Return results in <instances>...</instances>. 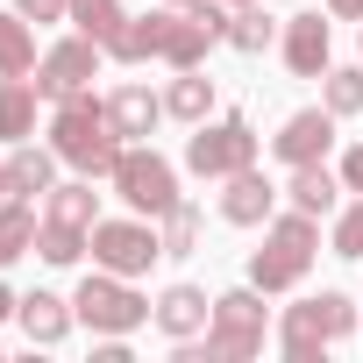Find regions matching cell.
<instances>
[{
    "mask_svg": "<svg viewBox=\"0 0 363 363\" xmlns=\"http://www.w3.org/2000/svg\"><path fill=\"white\" fill-rule=\"evenodd\" d=\"M36 22L22 8H0V79H36Z\"/></svg>",
    "mask_w": 363,
    "mask_h": 363,
    "instance_id": "cell-18",
    "label": "cell"
},
{
    "mask_svg": "<svg viewBox=\"0 0 363 363\" xmlns=\"http://www.w3.org/2000/svg\"><path fill=\"white\" fill-rule=\"evenodd\" d=\"M8 193H15V186H8V157H0V200H8Z\"/></svg>",
    "mask_w": 363,
    "mask_h": 363,
    "instance_id": "cell-34",
    "label": "cell"
},
{
    "mask_svg": "<svg viewBox=\"0 0 363 363\" xmlns=\"http://www.w3.org/2000/svg\"><path fill=\"white\" fill-rule=\"evenodd\" d=\"M328 22H363V0H320Z\"/></svg>",
    "mask_w": 363,
    "mask_h": 363,
    "instance_id": "cell-32",
    "label": "cell"
},
{
    "mask_svg": "<svg viewBox=\"0 0 363 363\" xmlns=\"http://www.w3.org/2000/svg\"><path fill=\"white\" fill-rule=\"evenodd\" d=\"M264 299L271 292H257V285L221 292L207 335L178 342V363H250V356H264Z\"/></svg>",
    "mask_w": 363,
    "mask_h": 363,
    "instance_id": "cell-2",
    "label": "cell"
},
{
    "mask_svg": "<svg viewBox=\"0 0 363 363\" xmlns=\"http://www.w3.org/2000/svg\"><path fill=\"white\" fill-rule=\"evenodd\" d=\"M278 50H285L292 79H320V72L335 65V29L320 22V8H299V15L278 29Z\"/></svg>",
    "mask_w": 363,
    "mask_h": 363,
    "instance_id": "cell-10",
    "label": "cell"
},
{
    "mask_svg": "<svg viewBox=\"0 0 363 363\" xmlns=\"http://www.w3.org/2000/svg\"><path fill=\"white\" fill-rule=\"evenodd\" d=\"M36 100H43L36 79H0V143L8 150L36 135Z\"/></svg>",
    "mask_w": 363,
    "mask_h": 363,
    "instance_id": "cell-21",
    "label": "cell"
},
{
    "mask_svg": "<svg viewBox=\"0 0 363 363\" xmlns=\"http://www.w3.org/2000/svg\"><path fill=\"white\" fill-rule=\"evenodd\" d=\"M93 264L100 271H114V278H150L157 264H164V235H157V221L150 214H100L93 221Z\"/></svg>",
    "mask_w": 363,
    "mask_h": 363,
    "instance_id": "cell-8",
    "label": "cell"
},
{
    "mask_svg": "<svg viewBox=\"0 0 363 363\" xmlns=\"http://www.w3.org/2000/svg\"><path fill=\"white\" fill-rule=\"evenodd\" d=\"M0 356H8V349H0Z\"/></svg>",
    "mask_w": 363,
    "mask_h": 363,
    "instance_id": "cell-37",
    "label": "cell"
},
{
    "mask_svg": "<svg viewBox=\"0 0 363 363\" xmlns=\"http://www.w3.org/2000/svg\"><path fill=\"white\" fill-rule=\"evenodd\" d=\"M342 171H328V164H292V186H285V207H299V214H313V221H328L335 207H342Z\"/></svg>",
    "mask_w": 363,
    "mask_h": 363,
    "instance_id": "cell-15",
    "label": "cell"
},
{
    "mask_svg": "<svg viewBox=\"0 0 363 363\" xmlns=\"http://www.w3.org/2000/svg\"><path fill=\"white\" fill-rule=\"evenodd\" d=\"M15 313H22V299H15V285H8V278H0V320H15Z\"/></svg>",
    "mask_w": 363,
    "mask_h": 363,
    "instance_id": "cell-33",
    "label": "cell"
},
{
    "mask_svg": "<svg viewBox=\"0 0 363 363\" xmlns=\"http://www.w3.org/2000/svg\"><path fill=\"white\" fill-rule=\"evenodd\" d=\"M72 306H79V328H93V335H135L150 313H157V299H143L135 292V278H114V271H86V285L72 292Z\"/></svg>",
    "mask_w": 363,
    "mask_h": 363,
    "instance_id": "cell-7",
    "label": "cell"
},
{
    "mask_svg": "<svg viewBox=\"0 0 363 363\" xmlns=\"http://www.w3.org/2000/svg\"><path fill=\"white\" fill-rule=\"evenodd\" d=\"M65 22H72L79 36H93V43H114V36H121V22H128V8H121V0H72Z\"/></svg>",
    "mask_w": 363,
    "mask_h": 363,
    "instance_id": "cell-26",
    "label": "cell"
},
{
    "mask_svg": "<svg viewBox=\"0 0 363 363\" xmlns=\"http://www.w3.org/2000/svg\"><path fill=\"white\" fill-rule=\"evenodd\" d=\"M164 114L171 121H186V128H200L207 114H214V79L193 65V72H178L171 86H164Z\"/></svg>",
    "mask_w": 363,
    "mask_h": 363,
    "instance_id": "cell-22",
    "label": "cell"
},
{
    "mask_svg": "<svg viewBox=\"0 0 363 363\" xmlns=\"http://www.w3.org/2000/svg\"><path fill=\"white\" fill-rule=\"evenodd\" d=\"M50 150H57L72 171H86V178H107V171H114L121 135H114V114H107V100H100L93 86L50 100Z\"/></svg>",
    "mask_w": 363,
    "mask_h": 363,
    "instance_id": "cell-1",
    "label": "cell"
},
{
    "mask_svg": "<svg viewBox=\"0 0 363 363\" xmlns=\"http://www.w3.org/2000/svg\"><path fill=\"white\" fill-rule=\"evenodd\" d=\"M86 250H93V228H65V221H43V235H36V257H43V264H57V271H72Z\"/></svg>",
    "mask_w": 363,
    "mask_h": 363,
    "instance_id": "cell-28",
    "label": "cell"
},
{
    "mask_svg": "<svg viewBox=\"0 0 363 363\" xmlns=\"http://www.w3.org/2000/svg\"><path fill=\"white\" fill-rule=\"evenodd\" d=\"M107 186H114V200L128 207V214H171L178 200V164L171 157H157L150 143H121V157H114V171H107Z\"/></svg>",
    "mask_w": 363,
    "mask_h": 363,
    "instance_id": "cell-5",
    "label": "cell"
},
{
    "mask_svg": "<svg viewBox=\"0 0 363 363\" xmlns=\"http://www.w3.org/2000/svg\"><path fill=\"white\" fill-rule=\"evenodd\" d=\"M278 186H271V171H235V178H221V221H235V228H264L271 214H278Z\"/></svg>",
    "mask_w": 363,
    "mask_h": 363,
    "instance_id": "cell-12",
    "label": "cell"
},
{
    "mask_svg": "<svg viewBox=\"0 0 363 363\" xmlns=\"http://www.w3.org/2000/svg\"><path fill=\"white\" fill-rule=\"evenodd\" d=\"M342 186H349V193H363V143H349V150H342Z\"/></svg>",
    "mask_w": 363,
    "mask_h": 363,
    "instance_id": "cell-31",
    "label": "cell"
},
{
    "mask_svg": "<svg viewBox=\"0 0 363 363\" xmlns=\"http://www.w3.org/2000/svg\"><path fill=\"white\" fill-rule=\"evenodd\" d=\"M356 43H363V36H356Z\"/></svg>",
    "mask_w": 363,
    "mask_h": 363,
    "instance_id": "cell-38",
    "label": "cell"
},
{
    "mask_svg": "<svg viewBox=\"0 0 363 363\" xmlns=\"http://www.w3.org/2000/svg\"><path fill=\"white\" fill-rule=\"evenodd\" d=\"M356 328H363V313L349 306V292H306L299 306H285L278 349H285V363H320L328 342H342V335H356Z\"/></svg>",
    "mask_w": 363,
    "mask_h": 363,
    "instance_id": "cell-4",
    "label": "cell"
},
{
    "mask_svg": "<svg viewBox=\"0 0 363 363\" xmlns=\"http://www.w3.org/2000/svg\"><path fill=\"white\" fill-rule=\"evenodd\" d=\"M36 235H43L36 207H29L22 193H8V200H0V271H8V264H22V257L36 250Z\"/></svg>",
    "mask_w": 363,
    "mask_h": 363,
    "instance_id": "cell-20",
    "label": "cell"
},
{
    "mask_svg": "<svg viewBox=\"0 0 363 363\" xmlns=\"http://www.w3.org/2000/svg\"><path fill=\"white\" fill-rule=\"evenodd\" d=\"M164 8H193V0H164Z\"/></svg>",
    "mask_w": 363,
    "mask_h": 363,
    "instance_id": "cell-35",
    "label": "cell"
},
{
    "mask_svg": "<svg viewBox=\"0 0 363 363\" xmlns=\"http://www.w3.org/2000/svg\"><path fill=\"white\" fill-rule=\"evenodd\" d=\"M320 107H328L335 121L363 114V65H328V72H320Z\"/></svg>",
    "mask_w": 363,
    "mask_h": 363,
    "instance_id": "cell-25",
    "label": "cell"
},
{
    "mask_svg": "<svg viewBox=\"0 0 363 363\" xmlns=\"http://www.w3.org/2000/svg\"><path fill=\"white\" fill-rule=\"evenodd\" d=\"M15 8H22L29 22H65V8H72V0H15Z\"/></svg>",
    "mask_w": 363,
    "mask_h": 363,
    "instance_id": "cell-30",
    "label": "cell"
},
{
    "mask_svg": "<svg viewBox=\"0 0 363 363\" xmlns=\"http://www.w3.org/2000/svg\"><path fill=\"white\" fill-rule=\"evenodd\" d=\"M313 257H320V221L285 207V214L264 221V250L250 257V285L257 292H292V285H306Z\"/></svg>",
    "mask_w": 363,
    "mask_h": 363,
    "instance_id": "cell-3",
    "label": "cell"
},
{
    "mask_svg": "<svg viewBox=\"0 0 363 363\" xmlns=\"http://www.w3.org/2000/svg\"><path fill=\"white\" fill-rule=\"evenodd\" d=\"M328 250H335V257H349V264H363V193H356L349 207H335V228H328Z\"/></svg>",
    "mask_w": 363,
    "mask_h": 363,
    "instance_id": "cell-29",
    "label": "cell"
},
{
    "mask_svg": "<svg viewBox=\"0 0 363 363\" xmlns=\"http://www.w3.org/2000/svg\"><path fill=\"white\" fill-rule=\"evenodd\" d=\"M228 8H242V0H228Z\"/></svg>",
    "mask_w": 363,
    "mask_h": 363,
    "instance_id": "cell-36",
    "label": "cell"
},
{
    "mask_svg": "<svg viewBox=\"0 0 363 363\" xmlns=\"http://www.w3.org/2000/svg\"><path fill=\"white\" fill-rule=\"evenodd\" d=\"M150 320H157L171 342H193V335H207V320H214V299H207L200 285H164Z\"/></svg>",
    "mask_w": 363,
    "mask_h": 363,
    "instance_id": "cell-13",
    "label": "cell"
},
{
    "mask_svg": "<svg viewBox=\"0 0 363 363\" xmlns=\"http://www.w3.org/2000/svg\"><path fill=\"white\" fill-rule=\"evenodd\" d=\"M328 150H335V114H328V107H299V114H285V128L271 135V157H278V164H328Z\"/></svg>",
    "mask_w": 363,
    "mask_h": 363,
    "instance_id": "cell-11",
    "label": "cell"
},
{
    "mask_svg": "<svg viewBox=\"0 0 363 363\" xmlns=\"http://www.w3.org/2000/svg\"><path fill=\"white\" fill-rule=\"evenodd\" d=\"M271 43H278V22H271V8H264V0H242V8H228V50L264 57Z\"/></svg>",
    "mask_w": 363,
    "mask_h": 363,
    "instance_id": "cell-24",
    "label": "cell"
},
{
    "mask_svg": "<svg viewBox=\"0 0 363 363\" xmlns=\"http://www.w3.org/2000/svg\"><path fill=\"white\" fill-rule=\"evenodd\" d=\"M107 114H114V135L121 143H150V128L164 121V93H150L143 79H128V86L107 93Z\"/></svg>",
    "mask_w": 363,
    "mask_h": 363,
    "instance_id": "cell-14",
    "label": "cell"
},
{
    "mask_svg": "<svg viewBox=\"0 0 363 363\" xmlns=\"http://www.w3.org/2000/svg\"><path fill=\"white\" fill-rule=\"evenodd\" d=\"M164 15H171V8H150V15H128V22H121V36L107 43V57H114V65H150V57L164 50Z\"/></svg>",
    "mask_w": 363,
    "mask_h": 363,
    "instance_id": "cell-19",
    "label": "cell"
},
{
    "mask_svg": "<svg viewBox=\"0 0 363 363\" xmlns=\"http://www.w3.org/2000/svg\"><path fill=\"white\" fill-rule=\"evenodd\" d=\"M43 221H65V228H93L100 221V193H93L86 171L72 178V186H50L43 193Z\"/></svg>",
    "mask_w": 363,
    "mask_h": 363,
    "instance_id": "cell-23",
    "label": "cell"
},
{
    "mask_svg": "<svg viewBox=\"0 0 363 363\" xmlns=\"http://www.w3.org/2000/svg\"><path fill=\"white\" fill-rule=\"evenodd\" d=\"M15 320H22V335H29L36 349H57V342L79 328V306H72V299H57V292H29Z\"/></svg>",
    "mask_w": 363,
    "mask_h": 363,
    "instance_id": "cell-16",
    "label": "cell"
},
{
    "mask_svg": "<svg viewBox=\"0 0 363 363\" xmlns=\"http://www.w3.org/2000/svg\"><path fill=\"white\" fill-rule=\"evenodd\" d=\"M257 157H264V135H257L242 114H207V121L186 135V171H193V178H214V186L235 178V171H250Z\"/></svg>",
    "mask_w": 363,
    "mask_h": 363,
    "instance_id": "cell-6",
    "label": "cell"
},
{
    "mask_svg": "<svg viewBox=\"0 0 363 363\" xmlns=\"http://www.w3.org/2000/svg\"><path fill=\"white\" fill-rule=\"evenodd\" d=\"M200 207L193 200H178L171 214H157V235H164V257H200Z\"/></svg>",
    "mask_w": 363,
    "mask_h": 363,
    "instance_id": "cell-27",
    "label": "cell"
},
{
    "mask_svg": "<svg viewBox=\"0 0 363 363\" xmlns=\"http://www.w3.org/2000/svg\"><path fill=\"white\" fill-rule=\"evenodd\" d=\"M100 65H107V43H93V36H65V43H50L43 50V65H36V93L43 100H65V93H86L93 79H100Z\"/></svg>",
    "mask_w": 363,
    "mask_h": 363,
    "instance_id": "cell-9",
    "label": "cell"
},
{
    "mask_svg": "<svg viewBox=\"0 0 363 363\" xmlns=\"http://www.w3.org/2000/svg\"><path fill=\"white\" fill-rule=\"evenodd\" d=\"M57 164H65V157H57L50 143L36 150V135H29V143H15V150H8V186H15L22 200H43V193L57 186Z\"/></svg>",
    "mask_w": 363,
    "mask_h": 363,
    "instance_id": "cell-17",
    "label": "cell"
}]
</instances>
